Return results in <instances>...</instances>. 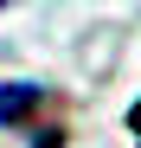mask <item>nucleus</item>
Instances as JSON below:
<instances>
[{"label":"nucleus","instance_id":"1","mask_svg":"<svg viewBox=\"0 0 141 148\" xmlns=\"http://www.w3.org/2000/svg\"><path fill=\"white\" fill-rule=\"evenodd\" d=\"M45 103V84H0V129H13L26 110Z\"/></svg>","mask_w":141,"mask_h":148},{"label":"nucleus","instance_id":"2","mask_svg":"<svg viewBox=\"0 0 141 148\" xmlns=\"http://www.w3.org/2000/svg\"><path fill=\"white\" fill-rule=\"evenodd\" d=\"M135 129H141V103H135Z\"/></svg>","mask_w":141,"mask_h":148}]
</instances>
